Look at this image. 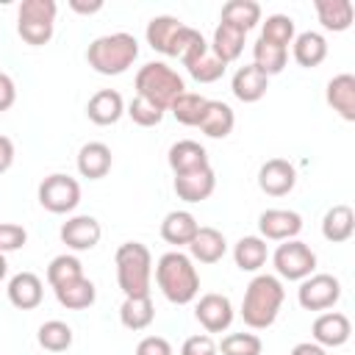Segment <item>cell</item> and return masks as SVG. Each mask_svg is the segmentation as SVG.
Wrapping results in <instances>:
<instances>
[{"mask_svg":"<svg viewBox=\"0 0 355 355\" xmlns=\"http://www.w3.org/2000/svg\"><path fill=\"white\" fill-rule=\"evenodd\" d=\"M55 0H22L17 8V33L25 44L42 47L53 39L55 31Z\"/></svg>","mask_w":355,"mask_h":355,"instance_id":"obj_7","label":"cell"},{"mask_svg":"<svg viewBox=\"0 0 355 355\" xmlns=\"http://www.w3.org/2000/svg\"><path fill=\"white\" fill-rule=\"evenodd\" d=\"M258 186L269 197H286L297 186V169L286 158H269L258 169Z\"/></svg>","mask_w":355,"mask_h":355,"instance_id":"obj_15","label":"cell"},{"mask_svg":"<svg viewBox=\"0 0 355 355\" xmlns=\"http://www.w3.org/2000/svg\"><path fill=\"white\" fill-rule=\"evenodd\" d=\"M205 103H208V97H202V94H197V92H183V94H178V97L172 100L169 111H172V116H175L180 125L197 128L200 119H202Z\"/></svg>","mask_w":355,"mask_h":355,"instance_id":"obj_37","label":"cell"},{"mask_svg":"<svg viewBox=\"0 0 355 355\" xmlns=\"http://www.w3.org/2000/svg\"><path fill=\"white\" fill-rule=\"evenodd\" d=\"M6 275H8V261H6V255L0 252V280H6Z\"/></svg>","mask_w":355,"mask_h":355,"instance_id":"obj_49","label":"cell"},{"mask_svg":"<svg viewBox=\"0 0 355 355\" xmlns=\"http://www.w3.org/2000/svg\"><path fill=\"white\" fill-rule=\"evenodd\" d=\"M269 89V75H263L255 64H244L233 72V80H230V92L236 100L241 103H258Z\"/></svg>","mask_w":355,"mask_h":355,"instance_id":"obj_22","label":"cell"},{"mask_svg":"<svg viewBox=\"0 0 355 355\" xmlns=\"http://www.w3.org/2000/svg\"><path fill=\"white\" fill-rule=\"evenodd\" d=\"M352 233H355V214H352L349 205L338 202V205L324 211V216H322V236L330 244H344V241L352 239Z\"/></svg>","mask_w":355,"mask_h":355,"instance_id":"obj_28","label":"cell"},{"mask_svg":"<svg viewBox=\"0 0 355 355\" xmlns=\"http://www.w3.org/2000/svg\"><path fill=\"white\" fill-rule=\"evenodd\" d=\"M189 258L191 261H200V263H216V261H222L225 258V252H227V239H225V233L222 230H216V227H202L200 225V230H197V236L191 239V244H189Z\"/></svg>","mask_w":355,"mask_h":355,"instance_id":"obj_25","label":"cell"},{"mask_svg":"<svg viewBox=\"0 0 355 355\" xmlns=\"http://www.w3.org/2000/svg\"><path fill=\"white\" fill-rule=\"evenodd\" d=\"M155 319V308L150 297H125V302L119 305V322L128 330H147Z\"/></svg>","mask_w":355,"mask_h":355,"instance_id":"obj_33","label":"cell"},{"mask_svg":"<svg viewBox=\"0 0 355 355\" xmlns=\"http://www.w3.org/2000/svg\"><path fill=\"white\" fill-rule=\"evenodd\" d=\"M208 139H227L236 128V114L227 103L222 100H208L205 103V111H202V119L197 125Z\"/></svg>","mask_w":355,"mask_h":355,"instance_id":"obj_26","label":"cell"},{"mask_svg":"<svg viewBox=\"0 0 355 355\" xmlns=\"http://www.w3.org/2000/svg\"><path fill=\"white\" fill-rule=\"evenodd\" d=\"M311 336L319 347L330 349V347H344L352 336V324H349V316L341 313V311H324L313 319L311 324Z\"/></svg>","mask_w":355,"mask_h":355,"instance_id":"obj_16","label":"cell"},{"mask_svg":"<svg viewBox=\"0 0 355 355\" xmlns=\"http://www.w3.org/2000/svg\"><path fill=\"white\" fill-rule=\"evenodd\" d=\"M222 355H261L263 352V341L255 333H227L219 347Z\"/></svg>","mask_w":355,"mask_h":355,"instance_id":"obj_40","label":"cell"},{"mask_svg":"<svg viewBox=\"0 0 355 355\" xmlns=\"http://www.w3.org/2000/svg\"><path fill=\"white\" fill-rule=\"evenodd\" d=\"M53 291H55L58 305L67 308V311H86L97 300V288H94V283L86 275L78 277V280H69V283H64V286H58Z\"/></svg>","mask_w":355,"mask_h":355,"instance_id":"obj_29","label":"cell"},{"mask_svg":"<svg viewBox=\"0 0 355 355\" xmlns=\"http://www.w3.org/2000/svg\"><path fill=\"white\" fill-rule=\"evenodd\" d=\"M28 241V230L22 225H14V222H0V252H14V250H22Z\"/></svg>","mask_w":355,"mask_h":355,"instance_id":"obj_42","label":"cell"},{"mask_svg":"<svg viewBox=\"0 0 355 355\" xmlns=\"http://www.w3.org/2000/svg\"><path fill=\"white\" fill-rule=\"evenodd\" d=\"M155 283L161 288V294L172 302V305H189L197 300L200 294V275L194 261L180 252V250H169L158 258L155 263Z\"/></svg>","mask_w":355,"mask_h":355,"instance_id":"obj_2","label":"cell"},{"mask_svg":"<svg viewBox=\"0 0 355 355\" xmlns=\"http://www.w3.org/2000/svg\"><path fill=\"white\" fill-rule=\"evenodd\" d=\"M14 100H17V86H14V80H11L6 72H0V114L8 111V108L14 105Z\"/></svg>","mask_w":355,"mask_h":355,"instance_id":"obj_45","label":"cell"},{"mask_svg":"<svg viewBox=\"0 0 355 355\" xmlns=\"http://www.w3.org/2000/svg\"><path fill=\"white\" fill-rule=\"evenodd\" d=\"M219 22L236 25V28H241L244 33H250L255 25H261V6H258L255 0H227V3L222 6Z\"/></svg>","mask_w":355,"mask_h":355,"instance_id":"obj_34","label":"cell"},{"mask_svg":"<svg viewBox=\"0 0 355 355\" xmlns=\"http://www.w3.org/2000/svg\"><path fill=\"white\" fill-rule=\"evenodd\" d=\"M180 61H183L186 72H189L197 83H214V80H219V78L225 75V69H227V64L214 55V50H211V44L205 42V36H200V39L180 55Z\"/></svg>","mask_w":355,"mask_h":355,"instance_id":"obj_11","label":"cell"},{"mask_svg":"<svg viewBox=\"0 0 355 355\" xmlns=\"http://www.w3.org/2000/svg\"><path fill=\"white\" fill-rule=\"evenodd\" d=\"M341 300V280L327 272H313L305 280H300L297 302L305 311H327Z\"/></svg>","mask_w":355,"mask_h":355,"instance_id":"obj_10","label":"cell"},{"mask_svg":"<svg viewBox=\"0 0 355 355\" xmlns=\"http://www.w3.org/2000/svg\"><path fill=\"white\" fill-rule=\"evenodd\" d=\"M313 8H316L322 28L333 31V33L347 31L355 17V6L349 0H313Z\"/></svg>","mask_w":355,"mask_h":355,"instance_id":"obj_30","label":"cell"},{"mask_svg":"<svg viewBox=\"0 0 355 355\" xmlns=\"http://www.w3.org/2000/svg\"><path fill=\"white\" fill-rule=\"evenodd\" d=\"M272 263L277 277L283 280H305L308 275L316 272V252L300 241V239H288L283 244H277V250L272 252Z\"/></svg>","mask_w":355,"mask_h":355,"instance_id":"obj_9","label":"cell"},{"mask_svg":"<svg viewBox=\"0 0 355 355\" xmlns=\"http://www.w3.org/2000/svg\"><path fill=\"white\" fill-rule=\"evenodd\" d=\"M183 92H186L183 78L166 61H147L136 72V97H144L147 103L158 105L161 111H169L172 100Z\"/></svg>","mask_w":355,"mask_h":355,"instance_id":"obj_5","label":"cell"},{"mask_svg":"<svg viewBox=\"0 0 355 355\" xmlns=\"http://www.w3.org/2000/svg\"><path fill=\"white\" fill-rule=\"evenodd\" d=\"M116 283L125 297H150L153 286V255L141 241H125L116 247Z\"/></svg>","mask_w":355,"mask_h":355,"instance_id":"obj_4","label":"cell"},{"mask_svg":"<svg viewBox=\"0 0 355 355\" xmlns=\"http://www.w3.org/2000/svg\"><path fill=\"white\" fill-rule=\"evenodd\" d=\"M269 258V247L261 236H241L233 244V261L241 272H258Z\"/></svg>","mask_w":355,"mask_h":355,"instance_id":"obj_32","label":"cell"},{"mask_svg":"<svg viewBox=\"0 0 355 355\" xmlns=\"http://www.w3.org/2000/svg\"><path fill=\"white\" fill-rule=\"evenodd\" d=\"M69 8L75 14H97V11H103V0H92V3H86V0H69Z\"/></svg>","mask_w":355,"mask_h":355,"instance_id":"obj_48","label":"cell"},{"mask_svg":"<svg viewBox=\"0 0 355 355\" xmlns=\"http://www.w3.org/2000/svg\"><path fill=\"white\" fill-rule=\"evenodd\" d=\"M78 277H83V263L75 255H69V252H61V255H55L47 263V283H50V288H58V286H64L69 280H78Z\"/></svg>","mask_w":355,"mask_h":355,"instance_id":"obj_39","label":"cell"},{"mask_svg":"<svg viewBox=\"0 0 355 355\" xmlns=\"http://www.w3.org/2000/svg\"><path fill=\"white\" fill-rule=\"evenodd\" d=\"M294 36H297V25H294V19L288 14H269L261 22V39L263 42H272V44L288 50V44L294 42Z\"/></svg>","mask_w":355,"mask_h":355,"instance_id":"obj_38","label":"cell"},{"mask_svg":"<svg viewBox=\"0 0 355 355\" xmlns=\"http://www.w3.org/2000/svg\"><path fill=\"white\" fill-rule=\"evenodd\" d=\"M6 291H8V302L19 311H33L44 300V286H42L39 275H33V272H17L8 280Z\"/></svg>","mask_w":355,"mask_h":355,"instance_id":"obj_20","label":"cell"},{"mask_svg":"<svg viewBox=\"0 0 355 355\" xmlns=\"http://www.w3.org/2000/svg\"><path fill=\"white\" fill-rule=\"evenodd\" d=\"M147 44L169 58H180L202 33L186 22H180L178 17H169V14H161V17H153L147 22Z\"/></svg>","mask_w":355,"mask_h":355,"instance_id":"obj_6","label":"cell"},{"mask_svg":"<svg viewBox=\"0 0 355 355\" xmlns=\"http://www.w3.org/2000/svg\"><path fill=\"white\" fill-rule=\"evenodd\" d=\"M291 53H294V61L300 67L313 69V67H319L327 58V39L319 31H302V33L294 36Z\"/></svg>","mask_w":355,"mask_h":355,"instance_id":"obj_27","label":"cell"},{"mask_svg":"<svg viewBox=\"0 0 355 355\" xmlns=\"http://www.w3.org/2000/svg\"><path fill=\"white\" fill-rule=\"evenodd\" d=\"M216 341L208 336V333H197V336H189L180 347V355H216Z\"/></svg>","mask_w":355,"mask_h":355,"instance_id":"obj_43","label":"cell"},{"mask_svg":"<svg viewBox=\"0 0 355 355\" xmlns=\"http://www.w3.org/2000/svg\"><path fill=\"white\" fill-rule=\"evenodd\" d=\"M302 230V216L288 208H266L258 216V233L263 241H288Z\"/></svg>","mask_w":355,"mask_h":355,"instance_id":"obj_13","label":"cell"},{"mask_svg":"<svg viewBox=\"0 0 355 355\" xmlns=\"http://www.w3.org/2000/svg\"><path fill=\"white\" fill-rule=\"evenodd\" d=\"M283 300H286V288H283V280L277 275H255L247 283L244 300H241L244 324L252 330L272 327L280 308H283Z\"/></svg>","mask_w":355,"mask_h":355,"instance_id":"obj_1","label":"cell"},{"mask_svg":"<svg viewBox=\"0 0 355 355\" xmlns=\"http://www.w3.org/2000/svg\"><path fill=\"white\" fill-rule=\"evenodd\" d=\"M125 114H128L139 128H155V125H161V119H164L166 111H161L158 105L147 103L144 97H133V100L125 105Z\"/></svg>","mask_w":355,"mask_h":355,"instance_id":"obj_41","label":"cell"},{"mask_svg":"<svg viewBox=\"0 0 355 355\" xmlns=\"http://www.w3.org/2000/svg\"><path fill=\"white\" fill-rule=\"evenodd\" d=\"M194 316H197V322L205 327V333H225V330L233 324L236 311H233L230 297L211 291V294H202V297L197 300Z\"/></svg>","mask_w":355,"mask_h":355,"instance_id":"obj_12","label":"cell"},{"mask_svg":"<svg viewBox=\"0 0 355 355\" xmlns=\"http://www.w3.org/2000/svg\"><path fill=\"white\" fill-rule=\"evenodd\" d=\"M136 355H175V352L164 336H144L136 344Z\"/></svg>","mask_w":355,"mask_h":355,"instance_id":"obj_44","label":"cell"},{"mask_svg":"<svg viewBox=\"0 0 355 355\" xmlns=\"http://www.w3.org/2000/svg\"><path fill=\"white\" fill-rule=\"evenodd\" d=\"M175 194L183 202H202L214 194L216 189V175L211 166L197 169V172H186V175H175Z\"/></svg>","mask_w":355,"mask_h":355,"instance_id":"obj_21","label":"cell"},{"mask_svg":"<svg viewBox=\"0 0 355 355\" xmlns=\"http://www.w3.org/2000/svg\"><path fill=\"white\" fill-rule=\"evenodd\" d=\"M288 355H327V349L324 347H319L316 341H300V344H294L291 347V352Z\"/></svg>","mask_w":355,"mask_h":355,"instance_id":"obj_47","label":"cell"},{"mask_svg":"<svg viewBox=\"0 0 355 355\" xmlns=\"http://www.w3.org/2000/svg\"><path fill=\"white\" fill-rule=\"evenodd\" d=\"M136 58H139V42L133 33L125 31L97 36L86 47V61L97 75H122L133 67Z\"/></svg>","mask_w":355,"mask_h":355,"instance_id":"obj_3","label":"cell"},{"mask_svg":"<svg viewBox=\"0 0 355 355\" xmlns=\"http://www.w3.org/2000/svg\"><path fill=\"white\" fill-rule=\"evenodd\" d=\"M166 161H169V169L172 175H186V172H197V169H205L211 166L208 161V150L194 141V139H180L169 147L166 153Z\"/></svg>","mask_w":355,"mask_h":355,"instance_id":"obj_17","label":"cell"},{"mask_svg":"<svg viewBox=\"0 0 355 355\" xmlns=\"http://www.w3.org/2000/svg\"><path fill=\"white\" fill-rule=\"evenodd\" d=\"M39 205L50 214H72L80 202V183L64 172L47 175L36 189Z\"/></svg>","mask_w":355,"mask_h":355,"instance_id":"obj_8","label":"cell"},{"mask_svg":"<svg viewBox=\"0 0 355 355\" xmlns=\"http://www.w3.org/2000/svg\"><path fill=\"white\" fill-rule=\"evenodd\" d=\"M244 42H247V33L241 28L219 22L216 31H214V39H211V50H214V55L219 61L230 64V61H236L244 53Z\"/></svg>","mask_w":355,"mask_h":355,"instance_id":"obj_31","label":"cell"},{"mask_svg":"<svg viewBox=\"0 0 355 355\" xmlns=\"http://www.w3.org/2000/svg\"><path fill=\"white\" fill-rule=\"evenodd\" d=\"M122 114H125V100L116 89H100L86 103V116L100 128L116 125L122 119Z\"/></svg>","mask_w":355,"mask_h":355,"instance_id":"obj_19","label":"cell"},{"mask_svg":"<svg viewBox=\"0 0 355 355\" xmlns=\"http://www.w3.org/2000/svg\"><path fill=\"white\" fill-rule=\"evenodd\" d=\"M78 172L80 178H89V180H100L111 172V164H114V155H111V147L105 141H86L80 150H78Z\"/></svg>","mask_w":355,"mask_h":355,"instance_id":"obj_23","label":"cell"},{"mask_svg":"<svg viewBox=\"0 0 355 355\" xmlns=\"http://www.w3.org/2000/svg\"><path fill=\"white\" fill-rule=\"evenodd\" d=\"M197 230H200V222L191 211H169L161 222V239L178 250L189 247L191 239L197 236Z\"/></svg>","mask_w":355,"mask_h":355,"instance_id":"obj_24","label":"cell"},{"mask_svg":"<svg viewBox=\"0 0 355 355\" xmlns=\"http://www.w3.org/2000/svg\"><path fill=\"white\" fill-rule=\"evenodd\" d=\"M61 241L67 244V250L72 252H86V250H94L100 244V236H103V227L94 216L89 214H78V216H69L61 230H58Z\"/></svg>","mask_w":355,"mask_h":355,"instance_id":"obj_14","label":"cell"},{"mask_svg":"<svg viewBox=\"0 0 355 355\" xmlns=\"http://www.w3.org/2000/svg\"><path fill=\"white\" fill-rule=\"evenodd\" d=\"M72 338H75L72 327L67 322H61V319H47L36 330V341L47 352H64V349H69L72 347Z\"/></svg>","mask_w":355,"mask_h":355,"instance_id":"obj_35","label":"cell"},{"mask_svg":"<svg viewBox=\"0 0 355 355\" xmlns=\"http://www.w3.org/2000/svg\"><path fill=\"white\" fill-rule=\"evenodd\" d=\"M324 100L344 122H355V75L341 72V75L330 78L327 89H324Z\"/></svg>","mask_w":355,"mask_h":355,"instance_id":"obj_18","label":"cell"},{"mask_svg":"<svg viewBox=\"0 0 355 355\" xmlns=\"http://www.w3.org/2000/svg\"><path fill=\"white\" fill-rule=\"evenodd\" d=\"M14 155H17V153H14V141H11L8 136H3V133H0V175L11 169Z\"/></svg>","mask_w":355,"mask_h":355,"instance_id":"obj_46","label":"cell"},{"mask_svg":"<svg viewBox=\"0 0 355 355\" xmlns=\"http://www.w3.org/2000/svg\"><path fill=\"white\" fill-rule=\"evenodd\" d=\"M286 61H288V50L286 47H277V44H272V42H263L261 36L255 39V44H252V64L263 72V75H277V72H283L286 69Z\"/></svg>","mask_w":355,"mask_h":355,"instance_id":"obj_36","label":"cell"}]
</instances>
